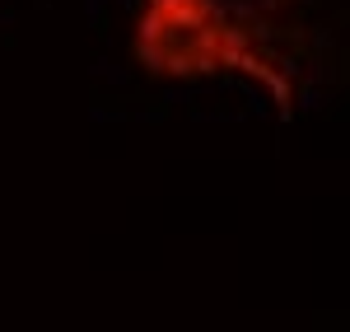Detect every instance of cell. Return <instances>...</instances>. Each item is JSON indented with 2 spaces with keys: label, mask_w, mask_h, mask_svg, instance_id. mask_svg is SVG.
<instances>
[{
  "label": "cell",
  "mask_w": 350,
  "mask_h": 332,
  "mask_svg": "<svg viewBox=\"0 0 350 332\" xmlns=\"http://www.w3.org/2000/svg\"><path fill=\"white\" fill-rule=\"evenodd\" d=\"M299 10L304 0H140L131 56L163 84H257L290 117L304 71Z\"/></svg>",
  "instance_id": "6da1fadb"
}]
</instances>
